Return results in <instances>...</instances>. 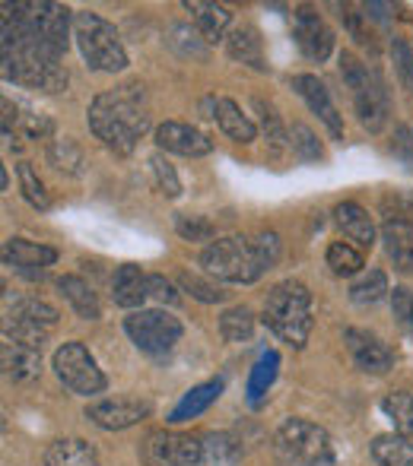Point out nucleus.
I'll list each match as a JSON object with an SVG mask.
<instances>
[{"mask_svg":"<svg viewBox=\"0 0 413 466\" xmlns=\"http://www.w3.org/2000/svg\"><path fill=\"white\" fill-rule=\"evenodd\" d=\"M185 10L194 16V29L204 35L207 45L220 42V38H226V29L229 23H232V13L226 10L222 4H207V0H188Z\"/></svg>","mask_w":413,"mask_h":466,"instance_id":"obj_22","label":"nucleus"},{"mask_svg":"<svg viewBox=\"0 0 413 466\" xmlns=\"http://www.w3.org/2000/svg\"><path fill=\"white\" fill-rule=\"evenodd\" d=\"M325 260L337 277H359V273H363V254L353 245H346V241H334V245L327 248Z\"/></svg>","mask_w":413,"mask_h":466,"instance_id":"obj_34","label":"nucleus"},{"mask_svg":"<svg viewBox=\"0 0 413 466\" xmlns=\"http://www.w3.org/2000/svg\"><path fill=\"white\" fill-rule=\"evenodd\" d=\"M55 374L67 390L80 393V397H93V393L105 390V374L99 371L96 359L83 343H64L51 359Z\"/></svg>","mask_w":413,"mask_h":466,"instance_id":"obj_10","label":"nucleus"},{"mask_svg":"<svg viewBox=\"0 0 413 466\" xmlns=\"http://www.w3.org/2000/svg\"><path fill=\"white\" fill-rule=\"evenodd\" d=\"M277 371H280V352H264V356L254 362L252 374H248V403L258 406L264 400V393L271 390V384L277 380Z\"/></svg>","mask_w":413,"mask_h":466,"instance_id":"obj_30","label":"nucleus"},{"mask_svg":"<svg viewBox=\"0 0 413 466\" xmlns=\"http://www.w3.org/2000/svg\"><path fill=\"white\" fill-rule=\"evenodd\" d=\"M150 166H153V172H156V185H160V190L166 197H179L181 194V181H179V175H175V168L169 166L162 156H153L150 159Z\"/></svg>","mask_w":413,"mask_h":466,"instance_id":"obj_45","label":"nucleus"},{"mask_svg":"<svg viewBox=\"0 0 413 466\" xmlns=\"http://www.w3.org/2000/svg\"><path fill=\"white\" fill-rule=\"evenodd\" d=\"M4 260H6V267L26 273V277H42L45 267H51L57 260V251H55V248H48V245H38V241L6 238Z\"/></svg>","mask_w":413,"mask_h":466,"instance_id":"obj_18","label":"nucleus"},{"mask_svg":"<svg viewBox=\"0 0 413 466\" xmlns=\"http://www.w3.org/2000/svg\"><path fill=\"white\" fill-rule=\"evenodd\" d=\"M293 32H296V45L309 61H327L334 51V32L331 25L321 19V13H315L312 6H299L293 13Z\"/></svg>","mask_w":413,"mask_h":466,"instance_id":"obj_12","label":"nucleus"},{"mask_svg":"<svg viewBox=\"0 0 413 466\" xmlns=\"http://www.w3.org/2000/svg\"><path fill=\"white\" fill-rule=\"evenodd\" d=\"M372 461L378 466H413V441L408 435H378L372 441Z\"/></svg>","mask_w":413,"mask_h":466,"instance_id":"obj_28","label":"nucleus"},{"mask_svg":"<svg viewBox=\"0 0 413 466\" xmlns=\"http://www.w3.org/2000/svg\"><path fill=\"white\" fill-rule=\"evenodd\" d=\"M150 299L162 301V305H179V289H175L172 279L153 273V277H150Z\"/></svg>","mask_w":413,"mask_h":466,"instance_id":"obj_46","label":"nucleus"},{"mask_svg":"<svg viewBox=\"0 0 413 466\" xmlns=\"http://www.w3.org/2000/svg\"><path fill=\"white\" fill-rule=\"evenodd\" d=\"M175 232L185 241H210V245H213V238H216L213 222L204 219V216H188V213L175 216Z\"/></svg>","mask_w":413,"mask_h":466,"instance_id":"obj_39","label":"nucleus"},{"mask_svg":"<svg viewBox=\"0 0 413 466\" xmlns=\"http://www.w3.org/2000/svg\"><path fill=\"white\" fill-rule=\"evenodd\" d=\"M74 38L83 61L102 74H121L128 67V51L111 23H105L99 13H74Z\"/></svg>","mask_w":413,"mask_h":466,"instance_id":"obj_6","label":"nucleus"},{"mask_svg":"<svg viewBox=\"0 0 413 466\" xmlns=\"http://www.w3.org/2000/svg\"><path fill=\"white\" fill-rule=\"evenodd\" d=\"M150 299V277L137 264H124L111 277V301L118 308H140Z\"/></svg>","mask_w":413,"mask_h":466,"instance_id":"obj_20","label":"nucleus"},{"mask_svg":"<svg viewBox=\"0 0 413 466\" xmlns=\"http://www.w3.org/2000/svg\"><path fill=\"white\" fill-rule=\"evenodd\" d=\"M254 108L261 111V127H264V137H267V143H271V149L274 153H284V149L290 147V134H286L277 108H274L271 102H264V98H254Z\"/></svg>","mask_w":413,"mask_h":466,"instance_id":"obj_35","label":"nucleus"},{"mask_svg":"<svg viewBox=\"0 0 413 466\" xmlns=\"http://www.w3.org/2000/svg\"><path fill=\"white\" fill-rule=\"evenodd\" d=\"M391 314H395L398 327H401L408 337H413V289L398 286L391 292Z\"/></svg>","mask_w":413,"mask_h":466,"instance_id":"obj_42","label":"nucleus"},{"mask_svg":"<svg viewBox=\"0 0 413 466\" xmlns=\"http://www.w3.org/2000/svg\"><path fill=\"white\" fill-rule=\"evenodd\" d=\"M290 147H293V153H296L299 159H305V162H321V159H325V149H321L318 137H315L305 124H293Z\"/></svg>","mask_w":413,"mask_h":466,"instance_id":"obj_41","label":"nucleus"},{"mask_svg":"<svg viewBox=\"0 0 413 466\" xmlns=\"http://www.w3.org/2000/svg\"><path fill=\"white\" fill-rule=\"evenodd\" d=\"M220 333L226 343H248L254 333V314L248 308H229L220 314Z\"/></svg>","mask_w":413,"mask_h":466,"instance_id":"obj_32","label":"nucleus"},{"mask_svg":"<svg viewBox=\"0 0 413 466\" xmlns=\"http://www.w3.org/2000/svg\"><path fill=\"white\" fill-rule=\"evenodd\" d=\"M382 248H385V258L395 264V270L413 273V222H408V219L385 222Z\"/></svg>","mask_w":413,"mask_h":466,"instance_id":"obj_19","label":"nucleus"},{"mask_svg":"<svg viewBox=\"0 0 413 466\" xmlns=\"http://www.w3.org/2000/svg\"><path fill=\"white\" fill-rule=\"evenodd\" d=\"M334 222H337L340 232L350 241H356L359 248L376 245V222H372V216L366 213L359 203H340V207L334 209Z\"/></svg>","mask_w":413,"mask_h":466,"instance_id":"obj_24","label":"nucleus"},{"mask_svg":"<svg viewBox=\"0 0 413 466\" xmlns=\"http://www.w3.org/2000/svg\"><path fill=\"white\" fill-rule=\"evenodd\" d=\"M0 359H4V371L16 384H32L42 374V346L32 339H19L4 333V346H0Z\"/></svg>","mask_w":413,"mask_h":466,"instance_id":"obj_13","label":"nucleus"},{"mask_svg":"<svg viewBox=\"0 0 413 466\" xmlns=\"http://www.w3.org/2000/svg\"><path fill=\"white\" fill-rule=\"evenodd\" d=\"M201 438H204V463L201 466H235L242 461V444L232 435L207 431Z\"/></svg>","mask_w":413,"mask_h":466,"instance_id":"obj_29","label":"nucleus"},{"mask_svg":"<svg viewBox=\"0 0 413 466\" xmlns=\"http://www.w3.org/2000/svg\"><path fill=\"white\" fill-rule=\"evenodd\" d=\"M150 416V403L140 400H128V397H115V400H99V403L87 406V419L93 425H99L105 431H121L130 425L143 422Z\"/></svg>","mask_w":413,"mask_h":466,"instance_id":"obj_14","label":"nucleus"},{"mask_svg":"<svg viewBox=\"0 0 413 466\" xmlns=\"http://www.w3.org/2000/svg\"><path fill=\"white\" fill-rule=\"evenodd\" d=\"M16 172H19V187H23L26 200H29L36 209H48L51 207V194H48V187H45V181L36 175V168H32L29 162H19Z\"/></svg>","mask_w":413,"mask_h":466,"instance_id":"obj_37","label":"nucleus"},{"mask_svg":"<svg viewBox=\"0 0 413 466\" xmlns=\"http://www.w3.org/2000/svg\"><path fill=\"white\" fill-rule=\"evenodd\" d=\"M344 339H346V346H350V356H353V362H356V369H363L366 374H385L395 365V352H391L376 333L350 327V330L344 333Z\"/></svg>","mask_w":413,"mask_h":466,"instance_id":"obj_16","label":"nucleus"},{"mask_svg":"<svg viewBox=\"0 0 413 466\" xmlns=\"http://www.w3.org/2000/svg\"><path fill=\"white\" fill-rule=\"evenodd\" d=\"M64 57L51 55L32 38L19 32H4V80L16 86L42 89V93H61L67 86Z\"/></svg>","mask_w":413,"mask_h":466,"instance_id":"obj_3","label":"nucleus"},{"mask_svg":"<svg viewBox=\"0 0 413 466\" xmlns=\"http://www.w3.org/2000/svg\"><path fill=\"white\" fill-rule=\"evenodd\" d=\"M293 89L303 96V102L312 108V115H318L325 121V127L331 130L334 140H344V117H340L337 105L331 102V93L325 89V83L312 74H299L293 76Z\"/></svg>","mask_w":413,"mask_h":466,"instance_id":"obj_15","label":"nucleus"},{"mask_svg":"<svg viewBox=\"0 0 413 466\" xmlns=\"http://www.w3.org/2000/svg\"><path fill=\"white\" fill-rule=\"evenodd\" d=\"M340 76H344V83L353 93L359 124L366 130H372V134H378L385 127V121H388V93H385L382 80L359 57L346 55V51L340 55Z\"/></svg>","mask_w":413,"mask_h":466,"instance_id":"obj_7","label":"nucleus"},{"mask_svg":"<svg viewBox=\"0 0 413 466\" xmlns=\"http://www.w3.org/2000/svg\"><path fill=\"white\" fill-rule=\"evenodd\" d=\"M213 117H216V124H220V130L232 143H242V147H245V143H254V137H258L254 121L232 102V98H216Z\"/></svg>","mask_w":413,"mask_h":466,"instance_id":"obj_23","label":"nucleus"},{"mask_svg":"<svg viewBox=\"0 0 413 466\" xmlns=\"http://www.w3.org/2000/svg\"><path fill=\"white\" fill-rule=\"evenodd\" d=\"M4 111H6L4 121H10V117H13V121H19L29 140H42V137L51 134V121H48V117H42V115H36V111H26V115H10V111H13L10 102H4Z\"/></svg>","mask_w":413,"mask_h":466,"instance_id":"obj_44","label":"nucleus"},{"mask_svg":"<svg viewBox=\"0 0 413 466\" xmlns=\"http://www.w3.org/2000/svg\"><path fill=\"white\" fill-rule=\"evenodd\" d=\"M4 32H19L32 38L51 55L64 57L74 32V16L67 6L51 4V0H19V4H4Z\"/></svg>","mask_w":413,"mask_h":466,"instance_id":"obj_4","label":"nucleus"},{"mask_svg":"<svg viewBox=\"0 0 413 466\" xmlns=\"http://www.w3.org/2000/svg\"><path fill=\"white\" fill-rule=\"evenodd\" d=\"M57 289H61V295L70 301V308L77 311V318H83V320H99L102 318V305H99V299H96L93 286H89L87 279L61 277L57 279Z\"/></svg>","mask_w":413,"mask_h":466,"instance_id":"obj_27","label":"nucleus"},{"mask_svg":"<svg viewBox=\"0 0 413 466\" xmlns=\"http://www.w3.org/2000/svg\"><path fill=\"white\" fill-rule=\"evenodd\" d=\"M150 127V108L140 83H128L111 93H102L89 105V130L118 156L134 153L137 140Z\"/></svg>","mask_w":413,"mask_h":466,"instance_id":"obj_1","label":"nucleus"},{"mask_svg":"<svg viewBox=\"0 0 413 466\" xmlns=\"http://www.w3.org/2000/svg\"><path fill=\"white\" fill-rule=\"evenodd\" d=\"M264 324L284 343L303 350L312 333V292L303 282H293V279L274 286L264 301Z\"/></svg>","mask_w":413,"mask_h":466,"instance_id":"obj_5","label":"nucleus"},{"mask_svg":"<svg viewBox=\"0 0 413 466\" xmlns=\"http://www.w3.org/2000/svg\"><path fill=\"white\" fill-rule=\"evenodd\" d=\"M391 61H395L401 86L408 89V93H413V51H410V45L401 42V38H395V42H391Z\"/></svg>","mask_w":413,"mask_h":466,"instance_id":"obj_43","label":"nucleus"},{"mask_svg":"<svg viewBox=\"0 0 413 466\" xmlns=\"http://www.w3.org/2000/svg\"><path fill=\"white\" fill-rule=\"evenodd\" d=\"M45 466H99V454L83 438H61L48 448Z\"/></svg>","mask_w":413,"mask_h":466,"instance_id":"obj_26","label":"nucleus"},{"mask_svg":"<svg viewBox=\"0 0 413 466\" xmlns=\"http://www.w3.org/2000/svg\"><path fill=\"white\" fill-rule=\"evenodd\" d=\"M179 286L185 289L191 299H198V301H204V305H220V301H226V292H222L216 282H207V279H201L198 273H181L179 277Z\"/></svg>","mask_w":413,"mask_h":466,"instance_id":"obj_40","label":"nucleus"},{"mask_svg":"<svg viewBox=\"0 0 413 466\" xmlns=\"http://www.w3.org/2000/svg\"><path fill=\"white\" fill-rule=\"evenodd\" d=\"M143 466H201L204 463V438L181 431H153L140 448Z\"/></svg>","mask_w":413,"mask_h":466,"instance_id":"obj_11","label":"nucleus"},{"mask_svg":"<svg viewBox=\"0 0 413 466\" xmlns=\"http://www.w3.org/2000/svg\"><path fill=\"white\" fill-rule=\"evenodd\" d=\"M48 162L57 168V172H67V175H80L83 172V153L74 140H55L48 147Z\"/></svg>","mask_w":413,"mask_h":466,"instance_id":"obj_36","label":"nucleus"},{"mask_svg":"<svg viewBox=\"0 0 413 466\" xmlns=\"http://www.w3.org/2000/svg\"><path fill=\"white\" fill-rule=\"evenodd\" d=\"M277 258H280V238L274 232L254 235V238L229 235V238H216L213 245L204 248L201 267L213 279L222 282H254L261 279V273L277 264Z\"/></svg>","mask_w":413,"mask_h":466,"instance_id":"obj_2","label":"nucleus"},{"mask_svg":"<svg viewBox=\"0 0 413 466\" xmlns=\"http://www.w3.org/2000/svg\"><path fill=\"white\" fill-rule=\"evenodd\" d=\"M220 393H222V380L220 378L207 380V384L191 387V390H188L185 397L175 403V410L169 412V422L181 425V422H188V419H198L201 412H207L210 406L216 403V397H220Z\"/></svg>","mask_w":413,"mask_h":466,"instance_id":"obj_25","label":"nucleus"},{"mask_svg":"<svg viewBox=\"0 0 413 466\" xmlns=\"http://www.w3.org/2000/svg\"><path fill=\"white\" fill-rule=\"evenodd\" d=\"M124 333L147 356H166L175 350L185 327L175 314L162 311V308H140V311H130L124 318Z\"/></svg>","mask_w":413,"mask_h":466,"instance_id":"obj_9","label":"nucleus"},{"mask_svg":"<svg viewBox=\"0 0 413 466\" xmlns=\"http://www.w3.org/2000/svg\"><path fill=\"white\" fill-rule=\"evenodd\" d=\"M156 147L166 149V153L175 156H207L213 149V140L204 134V130L191 127V124H181V121H166L156 127Z\"/></svg>","mask_w":413,"mask_h":466,"instance_id":"obj_17","label":"nucleus"},{"mask_svg":"<svg viewBox=\"0 0 413 466\" xmlns=\"http://www.w3.org/2000/svg\"><path fill=\"white\" fill-rule=\"evenodd\" d=\"M226 51L232 61L245 64L252 70H267L264 61V42H261V32L254 25H235L226 35Z\"/></svg>","mask_w":413,"mask_h":466,"instance_id":"obj_21","label":"nucleus"},{"mask_svg":"<svg viewBox=\"0 0 413 466\" xmlns=\"http://www.w3.org/2000/svg\"><path fill=\"white\" fill-rule=\"evenodd\" d=\"M388 277H385L382 270H363L356 279H353L350 286V299L356 301V305H378V301L388 295Z\"/></svg>","mask_w":413,"mask_h":466,"instance_id":"obj_31","label":"nucleus"},{"mask_svg":"<svg viewBox=\"0 0 413 466\" xmlns=\"http://www.w3.org/2000/svg\"><path fill=\"white\" fill-rule=\"evenodd\" d=\"M169 45H172L181 57H198V61H207V42L198 29L172 25V38H169Z\"/></svg>","mask_w":413,"mask_h":466,"instance_id":"obj_38","label":"nucleus"},{"mask_svg":"<svg viewBox=\"0 0 413 466\" xmlns=\"http://www.w3.org/2000/svg\"><path fill=\"white\" fill-rule=\"evenodd\" d=\"M274 444L290 466H334L331 435L309 419H286L277 429Z\"/></svg>","mask_w":413,"mask_h":466,"instance_id":"obj_8","label":"nucleus"},{"mask_svg":"<svg viewBox=\"0 0 413 466\" xmlns=\"http://www.w3.org/2000/svg\"><path fill=\"white\" fill-rule=\"evenodd\" d=\"M382 412L395 422L398 435H413V393L395 390L382 400Z\"/></svg>","mask_w":413,"mask_h":466,"instance_id":"obj_33","label":"nucleus"}]
</instances>
